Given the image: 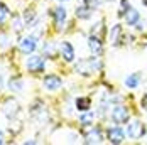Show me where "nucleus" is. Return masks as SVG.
Returning <instances> with one entry per match:
<instances>
[{
  "mask_svg": "<svg viewBox=\"0 0 147 145\" xmlns=\"http://www.w3.org/2000/svg\"><path fill=\"white\" fill-rule=\"evenodd\" d=\"M102 142H103V133L98 127H91L85 133V144L93 145V144H102Z\"/></svg>",
  "mask_w": 147,
  "mask_h": 145,
  "instance_id": "7",
  "label": "nucleus"
},
{
  "mask_svg": "<svg viewBox=\"0 0 147 145\" xmlns=\"http://www.w3.org/2000/svg\"><path fill=\"white\" fill-rule=\"evenodd\" d=\"M144 132H146V128H144V125H142L139 120L130 122L129 127H127V133H129L130 138H140V137L144 135Z\"/></svg>",
  "mask_w": 147,
  "mask_h": 145,
  "instance_id": "10",
  "label": "nucleus"
},
{
  "mask_svg": "<svg viewBox=\"0 0 147 145\" xmlns=\"http://www.w3.org/2000/svg\"><path fill=\"white\" fill-rule=\"evenodd\" d=\"M10 46V36L7 32H0V49H7Z\"/></svg>",
  "mask_w": 147,
  "mask_h": 145,
  "instance_id": "23",
  "label": "nucleus"
},
{
  "mask_svg": "<svg viewBox=\"0 0 147 145\" xmlns=\"http://www.w3.org/2000/svg\"><path fill=\"white\" fill-rule=\"evenodd\" d=\"M93 14V10L90 9L88 5L85 3V5H80L78 9H76V19H81V20H88L90 17Z\"/></svg>",
  "mask_w": 147,
  "mask_h": 145,
  "instance_id": "18",
  "label": "nucleus"
},
{
  "mask_svg": "<svg viewBox=\"0 0 147 145\" xmlns=\"http://www.w3.org/2000/svg\"><path fill=\"white\" fill-rule=\"evenodd\" d=\"M22 20H24V26H26V27H32V26L37 24L39 15H37V12H36L34 9H26L24 14H22Z\"/></svg>",
  "mask_w": 147,
  "mask_h": 145,
  "instance_id": "12",
  "label": "nucleus"
},
{
  "mask_svg": "<svg viewBox=\"0 0 147 145\" xmlns=\"http://www.w3.org/2000/svg\"><path fill=\"white\" fill-rule=\"evenodd\" d=\"M3 86H5V79H3V74L0 72V93L3 91Z\"/></svg>",
  "mask_w": 147,
  "mask_h": 145,
  "instance_id": "25",
  "label": "nucleus"
},
{
  "mask_svg": "<svg viewBox=\"0 0 147 145\" xmlns=\"http://www.w3.org/2000/svg\"><path fill=\"white\" fill-rule=\"evenodd\" d=\"M123 19H125V22H127L129 26H135V24L139 22V12H137L134 7H130V9L123 14Z\"/></svg>",
  "mask_w": 147,
  "mask_h": 145,
  "instance_id": "17",
  "label": "nucleus"
},
{
  "mask_svg": "<svg viewBox=\"0 0 147 145\" xmlns=\"http://www.w3.org/2000/svg\"><path fill=\"white\" fill-rule=\"evenodd\" d=\"M26 69L30 74H39L46 69V58L42 56H30L26 61Z\"/></svg>",
  "mask_w": 147,
  "mask_h": 145,
  "instance_id": "3",
  "label": "nucleus"
},
{
  "mask_svg": "<svg viewBox=\"0 0 147 145\" xmlns=\"http://www.w3.org/2000/svg\"><path fill=\"white\" fill-rule=\"evenodd\" d=\"M120 26H113V27H112V30H110V42L112 44H115V46H117L118 44V37H120V36H122V32H120Z\"/></svg>",
  "mask_w": 147,
  "mask_h": 145,
  "instance_id": "21",
  "label": "nucleus"
},
{
  "mask_svg": "<svg viewBox=\"0 0 147 145\" xmlns=\"http://www.w3.org/2000/svg\"><path fill=\"white\" fill-rule=\"evenodd\" d=\"M107 135H108V140L112 144H122L123 138H125V133L122 130V127H110Z\"/></svg>",
  "mask_w": 147,
  "mask_h": 145,
  "instance_id": "11",
  "label": "nucleus"
},
{
  "mask_svg": "<svg viewBox=\"0 0 147 145\" xmlns=\"http://www.w3.org/2000/svg\"><path fill=\"white\" fill-rule=\"evenodd\" d=\"M19 51L22 52V54H32V52H36V49H37V37L36 36H26V37H22L20 41H19Z\"/></svg>",
  "mask_w": 147,
  "mask_h": 145,
  "instance_id": "4",
  "label": "nucleus"
},
{
  "mask_svg": "<svg viewBox=\"0 0 147 145\" xmlns=\"http://www.w3.org/2000/svg\"><path fill=\"white\" fill-rule=\"evenodd\" d=\"M88 49L93 52V56H100V54L103 52L102 41H100L96 36H90L88 37Z\"/></svg>",
  "mask_w": 147,
  "mask_h": 145,
  "instance_id": "13",
  "label": "nucleus"
},
{
  "mask_svg": "<svg viewBox=\"0 0 147 145\" xmlns=\"http://www.w3.org/2000/svg\"><path fill=\"white\" fill-rule=\"evenodd\" d=\"M59 54H61V58L64 59L66 62H74V47L71 42H61V46H59Z\"/></svg>",
  "mask_w": 147,
  "mask_h": 145,
  "instance_id": "8",
  "label": "nucleus"
},
{
  "mask_svg": "<svg viewBox=\"0 0 147 145\" xmlns=\"http://www.w3.org/2000/svg\"><path fill=\"white\" fill-rule=\"evenodd\" d=\"M74 108L78 111H86V110L91 108V100L86 98V96H80V98L74 100Z\"/></svg>",
  "mask_w": 147,
  "mask_h": 145,
  "instance_id": "16",
  "label": "nucleus"
},
{
  "mask_svg": "<svg viewBox=\"0 0 147 145\" xmlns=\"http://www.w3.org/2000/svg\"><path fill=\"white\" fill-rule=\"evenodd\" d=\"M91 122H93V113L86 110V111H81V115H80V123L83 125V127H91Z\"/></svg>",
  "mask_w": 147,
  "mask_h": 145,
  "instance_id": "20",
  "label": "nucleus"
},
{
  "mask_svg": "<svg viewBox=\"0 0 147 145\" xmlns=\"http://www.w3.org/2000/svg\"><path fill=\"white\" fill-rule=\"evenodd\" d=\"M2 144H5V140H3V133L0 132V145H2Z\"/></svg>",
  "mask_w": 147,
  "mask_h": 145,
  "instance_id": "26",
  "label": "nucleus"
},
{
  "mask_svg": "<svg viewBox=\"0 0 147 145\" xmlns=\"http://www.w3.org/2000/svg\"><path fill=\"white\" fill-rule=\"evenodd\" d=\"M140 72H135V74H130V76H127V79H125V86L127 88H139L140 86Z\"/></svg>",
  "mask_w": 147,
  "mask_h": 145,
  "instance_id": "19",
  "label": "nucleus"
},
{
  "mask_svg": "<svg viewBox=\"0 0 147 145\" xmlns=\"http://www.w3.org/2000/svg\"><path fill=\"white\" fill-rule=\"evenodd\" d=\"M146 110H147V105H146Z\"/></svg>",
  "mask_w": 147,
  "mask_h": 145,
  "instance_id": "29",
  "label": "nucleus"
},
{
  "mask_svg": "<svg viewBox=\"0 0 147 145\" xmlns=\"http://www.w3.org/2000/svg\"><path fill=\"white\" fill-rule=\"evenodd\" d=\"M53 20H54V26L58 29H63L64 27V24L68 20V12H66V9L63 5L54 7V10H53Z\"/></svg>",
  "mask_w": 147,
  "mask_h": 145,
  "instance_id": "6",
  "label": "nucleus"
},
{
  "mask_svg": "<svg viewBox=\"0 0 147 145\" xmlns=\"http://www.w3.org/2000/svg\"><path fill=\"white\" fill-rule=\"evenodd\" d=\"M10 14V10H9V7L3 3V2H0V26H3L5 22H7V17Z\"/></svg>",
  "mask_w": 147,
  "mask_h": 145,
  "instance_id": "22",
  "label": "nucleus"
},
{
  "mask_svg": "<svg viewBox=\"0 0 147 145\" xmlns=\"http://www.w3.org/2000/svg\"><path fill=\"white\" fill-rule=\"evenodd\" d=\"M129 9H130V3H129V0H122V2H120V10H118V14L123 15L127 10H129Z\"/></svg>",
  "mask_w": 147,
  "mask_h": 145,
  "instance_id": "24",
  "label": "nucleus"
},
{
  "mask_svg": "<svg viewBox=\"0 0 147 145\" xmlns=\"http://www.w3.org/2000/svg\"><path fill=\"white\" fill-rule=\"evenodd\" d=\"M9 89L12 91V93H19V91H22V88H24V79L20 78V76H12L10 79H9Z\"/></svg>",
  "mask_w": 147,
  "mask_h": 145,
  "instance_id": "14",
  "label": "nucleus"
},
{
  "mask_svg": "<svg viewBox=\"0 0 147 145\" xmlns=\"http://www.w3.org/2000/svg\"><path fill=\"white\" fill-rule=\"evenodd\" d=\"M2 113L5 118H9V120H15L17 115L20 113V105L17 100L14 98H9V100H5V101L2 103Z\"/></svg>",
  "mask_w": 147,
  "mask_h": 145,
  "instance_id": "2",
  "label": "nucleus"
},
{
  "mask_svg": "<svg viewBox=\"0 0 147 145\" xmlns=\"http://www.w3.org/2000/svg\"><path fill=\"white\" fill-rule=\"evenodd\" d=\"M83 2H85V3H86V2H88V0H83Z\"/></svg>",
  "mask_w": 147,
  "mask_h": 145,
  "instance_id": "28",
  "label": "nucleus"
},
{
  "mask_svg": "<svg viewBox=\"0 0 147 145\" xmlns=\"http://www.w3.org/2000/svg\"><path fill=\"white\" fill-rule=\"evenodd\" d=\"M112 120L115 122V123H125L127 120H129V110L125 108V106H122V105H117L113 110H112Z\"/></svg>",
  "mask_w": 147,
  "mask_h": 145,
  "instance_id": "9",
  "label": "nucleus"
},
{
  "mask_svg": "<svg viewBox=\"0 0 147 145\" xmlns=\"http://www.w3.org/2000/svg\"><path fill=\"white\" fill-rule=\"evenodd\" d=\"M42 86L47 89V91H58L63 86V81L58 74H46L44 79H42Z\"/></svg>",
  "mask_w": 147,
  "mask_h": 145,
  "instance_id": "5",
  "label": "nucleus"
},
{
  "mask_svg": "<svg viewBox=\"0 0 147 145\" xmlns=\"http://www.w3.org/2000/svg\"><path fill=\"white\" fill-rule=\"evenodd\" d=\"M59 2H68V0H59Z\"/></svg>",
  "mask_w": 147,
  "mask_h": 145,
  "instance_id": "27",
  "label": "nucleus"
},
{
  "mask_svg": "<svg viewBox=\"0 0 147 145\" xmlns=\"http://www.w3.org/2000/svg\"><path fill=\"white\" fill-rule=\"evenodd\" d=\"M41 56L46 59H54L56 56H58V49L53 46L51 42H46L44 46H42V51H41Z\"/></svg>",
  "mask_w": 147,
  "mask_h": 145,
  "instance_id": "15",
  "label": "nucleus"
},
{
  "mask_svg": "<svg viewBox=\"0 0 147 145\" xmlns=\"http://www.w3.org/2000/svg\"><path fill=\"white\" fill-rule=\"evenodd\" d=\"M102 61L98 58H90V59H81V61H78V64H76V71L80 72V74H85V76H90V74H93V72L100 71L102 69Z\"/></svg>",
  "mask_w": 147,
  "mask_h": 145,
  "instance_id": "1",
  "label": "nucleus"
}]
</instances>
